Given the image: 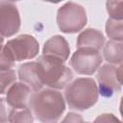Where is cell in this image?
I'll list each match as a JSON object with an SVG mask.
<instances>
[{
  "instance_id": "6da1fadb",
  "label": "cell",
  "mask_w": 123,
  "mask_h": 123,
  "mask_svg": "<svg viewBox=\"0 0 123 123\" xmlns=\"http://www.w3.org/2000/svg\"><path fill=\"white\" fill-rule=\"evenodd\" d=\"M30 107L41 122L58 121L65 110L63 96L55 88H45L32 94Z\"/></svg>"
},
{
  "instance_id": "7a4b0ae2",
  "label": "cell",
  "mask_w": 123,
  "mask_h": 123,
  "mask_svg": "<svg viewBox=\"0 0 123 123\" xmlns=\"http://www.w3.org/2000/svg\"><path fill=\"white\" fill-rule=\"evenodd\" d=\"M38 79L42 86L55 89L64 88L73 78V73L63 62L47 55L38 57L36 61Z\"/></svg>"
},
{
  "instance_id": "3957f363",
  "label": "cell",
  "mask_w": 123,
  "mask_h": 123,
  "mask_svg": "<svg viewBox=\"0 0 123 123\" xmlns=\"http://www.w3.org/2000/svg\"><path fill=\"white\" fill-rule=\"evenodd\" d=\"M98 87L91 78H79L69 84L64 91L65 100L71 110L86 111L98 100Z\"/></svg>"
},
{
  "instance_id": "277c9868",
  "label": "cell",
  "mask_w": 123,
  "mask_h": 123,
  "mask_svg": "<svg viewBox=\"0 0 123 123\" xmlns=\"http://www.w3.org/2000/svg\"><path fill=\"white\" fill-rule=\"evenodd\" d=\"M86 22L87 17L86 10L79 4L67 2L58 10L57 23L62 33H78L86 26Z\"/></svg>"
},
{
  "instance_id": "5b68a950",
  "label": "cell",
  "mask_w": 123,
  "mask_h": 123,
  "mask_svg": "<svg viewBox=\"0 0 123 123\" xmlns=\"http://www.w3.org/2000/svg\"><path fill=\"white\" fill-rule=\"evenodd\" d=\"M4 47L14 62L34 59L39 51L37 40L31 35H20L9 40Z\"/></svg>"
},
{
  "instance_id": "8992f818",
  "label": "cell",
  "mask_w": 123,
  "mask_h": 123,
  "mask_svg": "<svg viewBox=\"0 0 123 123\" xmlns=\"http://www.w3.org/2000/svg\"><path fill=\"white\" fill-rule=\"evenodd\" d=\"M69 63L80 75H92L100 67L102 57L99 51L90 48H78L71 56Z\"/></svg>"
},
{
  "instance_id": "52a82bcc",
  "label": "cell",
  "mask_w": 123,
  "mask_h": 123,
  "mask_svg": "<svg viewBox=\"0 0 123 123\" xmlns=\"http://www.w3.org/2000/svg\"><path fill=\"white\" fill-rule=\"evenodd\" d=\"M99 84L98 93L103 97H111L114 92H119L122 86V66L116 68L111 64L103 65L97 73Z\"/></svg>"
},
{
  "instance_id": "ba28073f",
  "label": "cell",
  "mask_w": 123,
  "mask_h": 123,
  "mask_svg": "<svg viewBox=\"0 0 123 123\" xmlns=\"http://www.w3.org/2000/svg\"><path fill=\"white\" fill-rule=\"evenodd\" d=\"M20 14L15 5L0 1V35L9 37L15 35L20 28Z\"/></svg>"
},
{
  "instance_id": "9c48e42d",
  "label": "cell",
  "mask_w": 123,
  "mask_h": 123,
  "mask_svg": "<svg viewBox=\"0 0 123 123\" xmlns=\"http://www.w3.org/2000/svg\"><path fill=\"white\" fill-rule=\"evenodd\" d=\"M6 92V103L12 109H27L30 107L32 88L25 83L14 82Z\"/></svg>"
},
{
  "instance_id": "30bf717a",
  "label": "cell",
  "mask_w": 123,
  "mask_h": 123,
  "mask_svg": "<svg viewBox=\"0 0 123 123\" xmlns=\"http://www.w3.org/2000/svg\"><path fill=\"white\" fill-rule=\"evenodd\" d=\"M43 55L57 58L63 62L68 59L70 48L66 39L62 36H54L50 37L43 46Z\"/></svg>"
},
{
  "instance_id": "8fae6325",
  "label": "cell",
  "mask_w": 123,
  "mask_h": 123,
  "mask_svg": "<svg viewBox=\"0 0 123 123\" xmlns=\"http://www.w3.org/2000/svg\"><path fill=\"white\" fill-rule=\"evenodd\" d=\"M105 43L104 35L92 28H88L83 31L77 37L78 48H90L99 51Z\"/></svg>"
},
{
  "instance_id": "7c38bea8",
  "label": "cell",
  "mask_w": 123,
  "mask_h": 123,
  "mask_svg": "<svg viewBox=\"0 0 123 123\" xmlns=\"http://www.w3.org/2000/svg\"><path fill=\"white\" fill-rule=\"evenodd\" d=\"M18 77L21 82L28 85L35 92L40 90L43 86L38 79L36 62H30L21 64L18 68Z\"/></svg>"
},
{
  "instance_id": "4fadbf2b",
  "label": "cell",
  "mask_w": 123,
  "mask_h": 123,
  "mask_svg": "<svg viewBox=\"0 0 123 123\" xmlns=\"http://www.w3.org/2000/svg\"><path fill=\"white\" fill-rule=\"evenodd\" d=\"M122 54H123V44L122 41L118 40H109L103 51L104 58L107 62L114 64L122 63Z\"/></svg>"
},
{
  "instance_id": "5bb4252c",
  "label": "cell",
  "mask_w": 123,
  "mask_h": 123,
  "mask_svg": "<svg viewBox=\"0 0 123 123\" xmlns=\"http://www.w3.org/2000/svg\"><path fill=\"white\" fill-rule=\"evenodd\" d=\"M106 33L110 38L118 40V41H122V39H123L122 20L110 18L106 23Z\"/></svg>"
},
{
  "instance_id": "9a60e30c",
  "label": "cell",
  "mask_w": 123,
  "mask_h": 123,
  "mask_svg": "<svg viewBox=\"0 0 123 123\" xmlns=\"http://www.w3.org/2000/svg\"><path fill=\"white\" fill-rule=\"evenodd\" d=\"M8 121L10 122H33L34 117L32 111L27 109H12L9 112Z\"/></svg>"
},
{
  "instance_id": "2e32d148",
  "label": "cell",
  "mask_w": 123,
  "mask_h": 123,
  "mask_svg": "<svg viewBox=\"0 0 123 123\" xmlns=\"http://www.w3.org/2000/svg\"><path fill=\"white\" fill-rule=\"evenodd\" d=\"M15 80L16 75L12 68L0 70V94L5 93L8 88L15 82Z\"/></svg>"
},
{
  "instance_id": "e0dca14e",
  "label": "cell",
  "mask_w": 123,
  "mask_h": 123,
  "mask_svg": "<svg viewBox=\"0 0 123 123\" xmlns=\"http://www.w3.org/2000/svg\"><path fill=\"white\" fill-rule=\"evenodd\" d=\"M107 11L111 16V18L122 20L123 18V11L122 5L123 0H107Z\"/></svg>"
},
{
  "instance_id": "ac0fdd59",
  "label": "cell",
  "mask_w": 123,
  "mask_h": 123,
  "mask_svg": "<svg viewBox=\"0 0 123 123\" xmlns=\"http://www.w3.org/2000/svg\"><path fill=\"white\" fill-rule=\"evenodd\" d=\"M14 65V61L3 46L0 50V70L11 69Z\"/></svg>"
},
{
  "instance_id": "d6986e66",
  "label": "cell",
  "mask_w": 123,
  "mask_h": 123,
  "mask_svg": "<svg viewBox=\"0 0 123 123\" xmlns=\"http://www.w3.org/2000/svg\"><path fill=\"white\" fill-rule=\"evenodd\" d=\"M9 112L6 106V100L0 98V122H6L9 118Z\"/></svg>"
},
{
  "instance_id": "ffe728a7",
  "label": "cell",
  "mask_w": 123,
  "mask_h": 123,
  "mask_svg": "<svg viewBox=\"0 0 123 123\" xmlns=\"http://www.w3.org/2000/svg\"><path fill=\"white\" fill-rule=\"evenodd\" d=\"M117 118L114 117L112 114L111 113H105V114H101V116L97 117L95 119V121H116Z\"/></svg>"
},
{
  "instance_id": "44dd1931",
  "label": "cell",
  "mask_w": 123,
  "mask_h": 123,
  "mask_svg": "<svg viewBox=\"0 0 123 123\" xmlns=\"http://www.w3.org/2000/svg\"><path fill=\"white\" fill-rule=\"evenodd\" d=\"M79 114H76V113H68L67 114V116H66V118H64V120L63 121H82L83 119L80 117V116H78Z\"/></svg>"
},
{
  "instance_id": "7402d4cb",
  "label": "cell",
  "mask_w": 123,
  "mask_h": 123,
  "mask_svg": "<svg viewBox=\"0 0 123 123\" xmlns=\"http://www.w3.org/2000/svg\"><path fill=\"white\" fill-rule=\"evenodd\" d=\"M43 1H45V2H50V3H59V2H61V1H62V0H43Z\"/></svg>"
},
{
  "instance_id": "603a6c76",
  "label": "cell",
  "mask_w": 123,
  "mask_h": 123,
  "mask_svg": "<svg viewBox=\"0 0 123 123\" xmlns=\"http://www.w3.org/2000/svg\"><path fill=\"white\" fill-rule=\"evenodd\" d=\"M3 42H4V38H3V37L0 35V50H1V48L3 47Z\"/></svg>"
},
{
  "instance_id": "cb8c5ba5",
  "label": "cell",
  "mask_w": 123,
  "mask_h": 123,
  "mask_svg": "<svg viewBox=\"0 0 123 123\" xmlns=\"http://www.w3.org/2000/svg\"><path fill=\"white\" fill-rule=\"evenodd\" d=\"M10 1H19V0H10Z\"/></svg>"
}]
</instances>
